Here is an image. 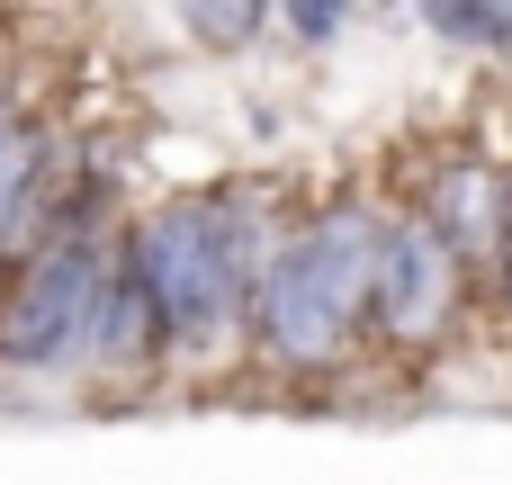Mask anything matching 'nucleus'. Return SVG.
Instances as JSON below:
<instances>
[{"label": "nucleus", "instance_id": "1", "mask_svg": "<svg viewBox=\"0 0 512 485\" xmlns=\"http://www.w3.org/2000/svg\"><path fill=\"white\" fill-rule=\"evenodd\" d=\"M378 252H387V225L342 207V216H315L306 234H288L261 261L252 324H261L279 369H324L360 333V315L378 306Z\"/></svg>", "mask_w": 512, "mask_h": 485}, {"label": "nucleus", "instance_id": "2", "mask_svg": "<svg viewBox=\"0 0 512 485\" xmlns=\"http://www.w3.org/2000/svg\"><path fill=\"white\" fill-rule=\"evenodd\" d=\"M261 225L234 207V198H180L162 207L153 225H135L126 261L153 279V306H162V342L180 351H207L252 297H261Z\"/></svg>", "mask_w": 512, "mask_h": 485}, {"label": "nucleus", "instance_id": "3", "mask_svg": "<svg viewBox=\"0 0 512 485\" xmlns=\"http://www.w3.org/2000/svg\"><path fill=\"white\" fill-rule=\"evenodd\" d=\"M108 279H117V270L99 261L90 234H54V243L27 261V279L9 288V306H0V360H9V369H63V360H90Z\"/></svg>", "mask_w": 512, "mask_h": 485}, {"label": "nucleus", "instance_id": "4", "mask_svg": "<svg viewBox=\"0 0 512 485\" xmlns=\"http://www.w3.org/2000/svg\"><path fill=\"white\" fill-rule=\"evenodd\" d=\"M459 297V243L423 216V225H387V252H378V324L396 342H423Z\"/></svg>", "mask_w": 512, "mask_h": 485}, {"label": "nucleus", "instance_id": "5", "mask_svg": "<svg viewBox=\"0 0 512 485\" xmlns=\"http://www.w3.org/2000/svg\"><path fill=\"white\" fill-rule=\"evenodd\" d=\"M432 225L459 243V252H495L512 225V180L495 162H450L441 180H432Z\"/></svg>", "mask_w": 512, "mask_h": 485}, {"label": "nucleus", "instance_id": "6", "mask_svg": "<svg viewBox=\"0 0 512 485\" xmlns=\"http://www.w3.org/2000/svg\"><path fill=\"white\" fill-rule=\"evenodd\" d=\"M36 189H45V144H36V126H18L0 108V243L36 216Z\"/></svg>", "mask_w": 512, "mask_h": 485}, {"label": "nucleus", "instance_id": "7", "mask_svg": "<svg viewBox=\"0 0 512 485\" xmlns=\"http://www.w3.org/2000/svg\"><path fill=\"white\" fill-rule=\"evenodd\" d=\"M414 9H423V27L450 36V45H512V9L504 0H414Z\"/></svg>", "mask_w": 512, "mask_h": 485}, {"label": "nucleus", "instance_id": "8", "mask_svg": "<svg viewBox=\"0 0 512 485\" xmlns=\"http://www.w3.org/2000/svg\"><path fill=\"white\" fill-rule=\"evenodd\" d=\"M270 9H279V0H180V18H189L198 45H252Z\"/></svg>", "mask_w": 512, "mask_h": 485}, {"label": "nucleus", "instance_id": "9", "mask_svg": "<svg viewBox=\"0 0 512 485\" xmlns=\"http://www.w3.org/2000/svg\"><path fill=\"white\" fill-rule=\"evenodd\" d=\"M288 9V27L306 36V45H324V36H342V18H351V0H279Z\"/></svg>", "mask_w": 512, "mask_h": 485}, {"label": "nucleus", "instance_id": "10", "mask_svg": "<svg viewBox=\"0 0 512 485\" xmlns=\"http://www.w3.org/2000/svg\"><path fill=\"white\" fill-rule=\"evenodd\" d=\"M495 261H504V288H512V225H504V243H495Z\"/></svg>", "mask_w": 512, "mask_h": 485}]
</instances>
